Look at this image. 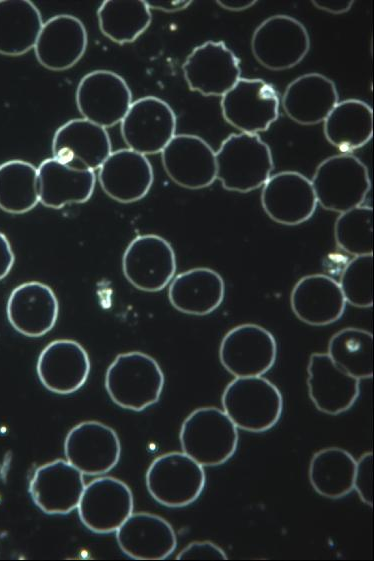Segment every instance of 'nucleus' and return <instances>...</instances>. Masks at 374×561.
Segmentation results:
<instances>
[{
  "label": "nucleus",
  "mask_w": 374,
  "mask_h": 561,
  "mask_svg": "<svg viewBox=\"0 0 374 561\" xmlns=\"http://www.w3.org/2000/svg\"><path fill=\"white\" fill-rule=\"evenodd\" d=\"M177 560H227L225 551L216 543L204 540L193 541L177 555Z\"/></svg>",
  "instance_id": "39"
},
{
  "label": "nucleus",
  "mask_w": 374,
  "mask_h": 561,
  "mask_svg": "<svg viewBox=\"0 0 374 561\" xmlns=\"http://www.w3.org/2000/svg\"><path fill=\"white\" fill-rule=\"evenodd\" d=\"M6 313L9 323L17 332L27 337H41L55 326L59 303L48 285L30 281L12 290Z\"/></svg>",
  "instance_id": "24"
},
{
  "label": "nucleus",
  "mask_w": 374,
  "mask_h": 561,
  "mask_svg": "<svg viewBox=\"0 0 374 561\" xmlns=\"http://www.w3.org/2000/svg\"><path fill=\"white\" fill-rule=\"evenodd\" d=\"M75 101L82 118L109 128L120 123L126 115L132 103V92L119 74L94 70L80 79Z\"/></svg>",
  "instance_id": "11"
},
{
  "label": "nucleus",
  "mask_w": 374,
  "mask_h": 561,
  "mask_svg": "<svg viewBox=\"0 0 374 561\" xmlns=\"http://www.w3.org/2000/svg\"><path fill=\"white\" fill-rule=\"evenodd\" d=\"M346 303L358 307L373 306V254L354 256L346 263L337 281Z\"/></svg>",
  "instance_id": "37"
},
{
  "label": "nucleus",
  "mask_w": 374,
  "mask_h": 561,
  "mask_svg": "<svg viewBox=\"0 0 374 561\" xmlns=\"http://www.w3.org/2000/svg\"><path fill=\"white\" fill-rule=\"evenodd\" d=\"M111 152L106 128L84 118L67 121L53 135V157L75 169H99Z\"/></svg>",
  "instance_id": "18"
},
{
  "label": "nucleus",
  "mask_w": 374,
  "mask_h": 561,
  "mask_svg": "<svg viewBox=\"0 0 374 561\" xmlns=\"http://www.w3.org/2000/svg\"><path fill=\"white\" fill-rule=\"evenodd\" d=\"M43 26L42 16L28 0H0V54L20 56L33 49Z\"/></svg>",
  "instance_id": "31"
},
{
  "label": "nucleus",
  "mask_w": 374,
  "mask_h": 561,
  "mask_svg": "<svg viewBox=\"0 0 374 561\" xmlns=\"http://www.w3.org/2000/svg\"><path fill=\"white\" fill-rule=\"evenodd\" d=\"M90 359L84 347L75 340L57 339L40 352L36 371L49 391L66 395L79 390L90 373Z\"/></svg>",
  "instance_id": "19"
},
{
  "label": "nucleus",
  "mask_w": 374,
  "mask_h": 561,
  "mask_svg": "<svg viewBox=\"0 0 374 561\" xmlns=\"http://www.w3.org/2000/svg\"><path fill=\"white\" fill-rule=\"evenodd\" d=\"M328 356L350 376L361 380L373 377V334L355 327L334 333L328 343Z\"/></svg>",
  "instance_id": "34"
},
{
  "label": "nucleus",
  "mask_w": 374,
  "mask_h": 561,
  "mask_svg": "<svg viewBox=\"0 0 374 561\" xmlns=\"http://www.w3.org/2000/svg\"><path fill=\"white\" fill-rule=\"evenodd\" d=\"M101 189L119 203L144 198L154 181L153 168L145 155L128 148L111 152L98 169Z\"/></svg>",
  "instance_id": "23"
},
{
  "label": "nucleus",
  "mask_w": 374,
  "mask_h": 561,
  "mask_svg": "<svg viewBox=\"0 0 374 561\" xmlns=\"http://www.w3.org/2000/svg\"><path fill=\"white\" fill-rule=\"evenodd\" d=\"M221 403L238 429L252 433L270 430L283 411L281 391L262 376L235 377L226 385Z\"/></svg>",
  "instance_id": "3"
},
{
  "label": "nucleus",
  "mask_w": 374,
  "mask_h": 561,
  "mask_svg": "<svg viewBox=\"0 0 374 561\" xmlns=\"http://www.w3.org/2000/svg\"><path fill=\"white\" fill-rule=\"evenodd\" d=\"M15 261L12 247L7 237L0 232V280L5 278L13 267Z\"/></svg>",
  "instance_id": "40"
},
{
  "label": "nucleus",
  "mask_w": 374,
  "mask_h": 561,
  "mask_svg": "<svg viewBox=\"0 0 374 561\" xmlns=\"http://www.w3.org/2000/svg\"><path fill=\"white\" fill-rule=\"evenodd\" d=\"M37 174L39 202L52 209L87 202L97 178L93 170L75 169L54 157L43 160Z\"/></svg>",
  "instance_id": "28"
},
{
  "label": "nucleus",
  "mask_w": 374,
  "mask_h": 561,
  "mask_svg": "<svg viewBox=\"0 0 374 561\" xmlns=\"http://www.w3.org/2000/svg\"><path fill=\"white\" fill-rule=\"evenodd\" d=\"M353 489L360 500L370 507L373 506V452L363 453L356 461Z\"/></svg>",
  "instance_id": "38"
},
{
  "label": "nucleus",
  "mask_w": 374,
  "mask_h": 561,
  "mask_svg": "<svg viewBox=\"0 0 374 561\" xmlns=\"http://www.w3.org/2000/svg\"><path fill=\"white\" fill-rule=\"evenodd\" d=\"M312 5L319 10L338 15L348 12L354 4L351 0H313Z\"/></svg>",
  "instance_id": "41"
},
{
  "label": "nucleus",
  "mask_w": 374,
  "mask_h": 561,
  "mask_svg": "<svg viewBox=\"0 0 374 561\" xmlns=\"http://www.w3.org/2000/svg\"><path fill=\"white\" fill-rule=\"evenodd\" d=\"M37 168L24 160L13 159L0 165V209L23 214L39 203Z\"/></svg>",
  "instance_id": "35"
},
{
  "label": "nucleus",
  "mask_w": 374,
  "mask_h": 561,
  "mask_svg": "<svg viewBox=\"0 0 374 561\" xmlns=\"http://www.w3.org/2000/svg\"><path fill=\"white\" fill-rule=\"evenodd\" d=\"M225 297V282L214 269L196 267L179 273L170 282L168 299L178 311L203 316L215 311Z\"/></svg>",
  "instance_id": "29"
},
{
  "label": "nucleus",
  "mask_w": 374,
  "mask_h": 561,
  "mask_svg": "<svg viewBox=\"0 0 374 561\" xmlns=\"http://www.w3.org/2000/svg\"><path fill=\"white\" fill-rule=\"evenodd\" d=\"M356 460L347 450L326 447L310 460L308 477L312 488L321 496L339 499L353 490Z\"/></svg>",
  "instance_id": "32"
},
{
  "label": "nucleus",
  "mask_w": 374,
  "mask_h": 561,
  "mask_svg": "<svg viewBox=\"0 0 374 561\" xmlns=\"http://www.w3.org/2000/svg\"><path fill=\"white\" fill-rule=\"evenodd\" d=\"M176 267L173 247L157 234L136 236L122 257L125 278L136 289L145 292L164 289L173 279Z\"/></svg>",
  "instance_id": "12"
},
{
  "label": "nucleus",
  "mask_w": 374,
  "mask_h": 561,
  "mask_svg": "<svg viewBox=\"0 0 374 561\" xmlns=\"http://www.w3.org/2000/svg\"><path fill=\"white\" fill-rule=\"evenodd\" d=\"M150 9H156L164 12H177L186 9L192 4L189 0H178V1H163V0H152L145 1Z\"/></svg>",
  "instance_id": "42"
},
{
  "label": "nucleus",
  "mask_w": 374,
  "mask_h": 561,
  "mask_svg": "<svg viewBox=\"0 0 374 561\" xmlns=\"http://www.w3.org/2000/svg\"><path fill=\"white\" fill-rule=\"evenodd\" d=\"M309 398L316 409L336 416L348 411L360 394V380L350 376L327 353H312L307 365Z\"/></svg>",
  "instance_id": "21"
},
{
  "label": "nucleus",
  "mask_w": 374,
  "mask_h": 561,
  "mask_svg": "<svg viewBox=\"0 0 374 561\" xmlns=\"http://www.w3.org/2000/svg\"><path fill=\"white\" fill-rule=\"evenodd\" d=\"M326 140L342 153L366 145L373 136V110L359 99L338 102L323 121Z\"/></svg>",
  "instance_id": "30"
},
{
  "label": "nucleus",
  "mask_w": 374,
  "mask_h": 561,
  "mask_svg": "<svg viewBox=\"0 0 374 561\" xmlns=\"http://www.w3.org/2000/svg\"><path fill=\"white\" fill-rule=\"evenodd\" d=\"M85 487L83 474L67 460L39 466L29 483L35 505L46 514H68L77 508Z\"/></svg>",
  "instance_id": "20"
},
{
  "label": "nucleus",
  "mask_w": 374,
  "mask_h": 561,
  "mask_svg": "<svg viewBox=\"0 0 374 561\" xmlns=\"http://www.w3.org/2000/svg\"><path fill=\"white\" fill-rule=\"evenodd\" d=\"M294 315L311 326H326L339 320L346 301L338 282L332 277L314 273L301 277L290 294Z\"/></svg>",
  "instance_id": "26"
},
{
  "label": "nucleus",
  "mask_w": 374,
  "mask_h": 561,
  "mask_svg": "<svg viewBox=\"0 0 374 561\" xmlns=\"http://www.w3.org/2000/svg\"><path fill=\"white\" fill-rule=\"evenodd\" d=\"M218 355L221 365L234 377L262 376L275 364L277 342L263 326L244 323L224 335Z\"/></svg>",
  "instance_id": "9"
},
{
  "label": "nucleus",
  "mask_w": 374,
  "mask_h": 561,
  "mask_svg": "<svg viewBox=\"0 0 374 561\" xmlns=\"http://www.w3.org/2000/svg\"><path fill=\"white\" fill-rule=\"evenodd\" d=\"M311 183L317 204L338 213L362 205L371 188L366 165L349 153L332 155L321 161Z\"/></svg>",
  "instance_id": "5"
},
{
  "label": "nucleus",
  "mask_w": 374,
  "mask_h": 561,
  "mask_svg": "<svg viewBox=\"0 0 374 561\" xmlns=\"http://www.w3.org/2000/svg\"><path fill=\"white\" fill-rule=\"evenodd\" d=\"M64 454L83 475H102L119 462L121 444L114 429L99 421L88 420L67 433Z\"/></svg>",
  "instance_id": "15"
},
{
  "label": "nucleus",
  "mask_w": 374,
  "mask_h": 561,
  "mask_svg": "<svg viewBox=\"0 0 374 561\" xmlns=\"http://www.w3.org/2000/svg\"><path fill=\"white\" fill-rule=\"evenodd\" d=\"M146 487L159 504L185 507L195 502L206 484L203 466L184 452L172 451L156 457L149 465Z\"/></svg>",
  "instance_id": "6"
},
{
  "label": "nucleus",
  "mask_w": 374,
  "mask_h": 561,
  "mask_svg": "<svg viewBox=\"0 0 374 561\" xmlns=\"http://www.w3.org/2000/svg\"><path fill=\"white\" fill-rule=\"evenodd\" d=\"M260 199L266 215L287 226L306 222L317 207L311 180L293 170L270 176L263 185Z\"/></svg>",
  "instance_id": "16"
},
{
  "label": "nucleus",
  "mask_w": 374,
  "mask_h": 561,
  "mask_svg": "<svg viewBox=\"0 0 374 561\" xmlns=\"http://www.w3.org/2000/svg\"><path fill=\"white\" fill-rule=\"evenodd\" d=\"M117 543L124 554L136 560H163L177 546L172 525L163 517L132 513L116 530Z\"/></svg>",
  "instance_id": "25"
},
{
  "label": "nucleus",
  "mask_w": 374,
  "mask_h": 561,
  "mask_svg": "<svg viewBox=\"0 0 374 561\" xmlns=\"http://www.w3.org/2000/svg\"><path fill=\"white\" fill-rule=\"evenodd\" d=\"M133 508L131 489L112 476L99 477L85 485L77 506L82 524L97 534L116 531Z\"/></svg>",
  "instance_id": "14"
},
{
  "label": "nucleus",
  "mask_w": 374,
  "mask_h": 561,
  "mask_svg": "<svg viewBox=\"0 0 374 561\" xmlns=\"http://www.w3.org/2000/svg\"><path fill=\"white\" fill-rule=\"evenodd\" d=\"M279 105L276 89L259 78L240 77L220 101L224 120L248 134L267 131L278 119Z\"/></svg>",
  "instance_id": "8"
},
{
  "label": "nucleus",
  "mask_w": 374,
  "mask_h": 561,
  "mask_svg": "<svg viewBox=\"0 0 374 561\" xmlns=\"http://www.w3.org/2000/svg\"><path fill=\"white\" fill-rule=\"evenodd\" d=\"M164 171L178 186L197 190L216 180L215 151L200 136L175 134L161 151Z\"/></svg>",
  "instance_id": "17"
},
{
  "label": "nucleus",
  "mask_w": 374,
  "mask_h": 561,
  "mask_svg": "<svg viewBox=\"0 0 374 561\" xmlns=\"http://www.w3.org/2000/svg\"><path fill=\"white\" fill-rule=\"evenodd\" d=\"M182 70L189 89L206 97H222L241 75L239 58L223 41L212 40L193 48Z\"/></svg>",
  "instance_id": "13"
},
{
  "label": "nucleus",
  "mask_w": 374,
  "mask_h": 561,
  "mask_svg": "<svg viewBox=\"0 0 374 561\" xmlns=\"http://www.w3.org/2000/svg\"><path fill=\"white\" fill-rule=\"evenodd\" d=\"M182 452L202 466H219L236 452L238 428L214 406L199 407L183 421L179 433Z\"/></svg>",
  "instance_id": "4"
},
{
  "label": "nucleus",
  "mask_w": 374,
  "mask_h": 561,
  "mask_svg": "<svg viewBox=\"0 0 374 561\" xmlns=\"http://www.w3.org/2000/svg\"><path fill=\"white\" fill-rule=\"evenodd\" d=\"M257 1L255 0H217L216 4L222 9L232 12H240L253 7Z\"/></svg>",
  "instance_id": "43"
},
{
  "label": "nucleus",
  "mask_w": 374,
  "mask_h": 561,
  "mask_svg": "<svg viewBox=\"0 0 374 561\" xmlns=\"http://www.w3.org/2000/svg\"><path fill=\"white\" fill-rule=\"evenodd\" d=\"M251 51L255 60L271 71H283L298 65L310 49L306 27L285 14L266 18L254 30Z\"/></svg>",
  "instance_id": "7"
},
{
  "label": "nucleus",
  "mask_w": 374,
  "mask_h": 561,
  "mask_svg": "<svg viewBox=\"0 0 374 561\" xmlns=\"http://www.w3.org/2000/svg\"><path fill=\"white\" fill-rule=\"evenodd\" d=\"M174 110L156 96L133 101L120 122L121 136L128 149L142 155L161 153L176 131Z\"/></svg>",
  "instance_id": "10"
},
{
  "label": "nucleus",
  "mask_w": 374,
  "mask_h": 561,
  "mask_svg": "<svg viewBox=\"0 0 374 561\" xmlns=\"http://www.w3.org/2000/svg\"><path fill=\"white\" fill-rule=\"evenodd\" d=\"M216 179L224 189L248 193L265 184L274 161L270 147L258 134L232 133L215 152Z\"/></svg>",
  "instance_id": "1"
},
{
  "label": "nucleus",
  "mask_w": 374,
  "mask_h": 561,
  "mask_svg": "<svg viewBox=\"0 0 374 561\" xmlns=\"http://www.w3.org/2000/svg\"><path fill=\"white\" fill-rule=\"evenodd\" d=\"M101 33L117 44L134 42L150 26L151 9L145 1L105 0L97 10Z\"/></svg>",
  "instance_id": "33"
},
{
  "label": "nucleus",
  "mask_w": 374,
  "mask_h": 561,
  "mask_svg": "<svg viewBox=\"0 0 374 561\" xmlns=\"http://www.w3.org/2000/svg\"><path fill=\"white\" fill-rule=\"evenodd\" d=\"M87 44V30L82 21L70 14H58L43 23L33 49L41 66L64 71L83 57Z\"/></svg>",
  "instance_id": "22"
},
{
  "label": "nucleus",
  "mask_w": 374,
  "mask_h": 561,
  "mask_svg": "<svg viewBox=\"0 0 374 561\" xmlns=\"http://www.w3.org/2000/svg\"><path fill=\"white\" fill-rule=\"evenodd\" d=\"M164 383V373L158 362L140 351L117 355L105 374V388L111 400L133 411H142L157 403Z\"/></svg>",
  "instance_id": "2"
},
{
  "label": "nucleus",
  "mask_w": 374,
  "mask_h": 561,
  "mask_svg": "<svg viewBox=\"0 0 374 561\" xmlns=\"http://www.w3.org/2000/svg\"><path fill=\"white\" fill-rule=\"evenodd\" d=\"M334 239L353 257L373 254V208L360 205L340 213L334 224Z\"/></svg>",
  "instance_id": "36"
},
{
  "label": "nucleus",
  "mask_w": 374,
  "mask_h": 561,
  "mask_svg": "<svg viewBox=\"0 0 374 561\" xmlns=\"http://www.w3.org/2000/svg\"><path fill=\"white\" fill-rule=\"evenodd\" d=\"M334 82L323 74H303L288 84L282 95V107L293 122L310 126L325 120L339 102Z\"/></svg>",
  "instance_id": "27"
}]
</instances>
